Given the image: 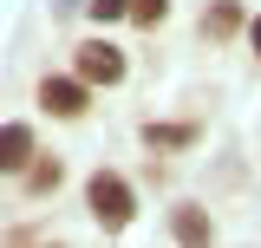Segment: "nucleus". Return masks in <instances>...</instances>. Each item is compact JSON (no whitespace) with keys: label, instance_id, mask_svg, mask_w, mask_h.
<instances>
[{"label":"nucleus","instance_id":"nucleus-7","mask_svg":"<svg viewBox=\"0 0 261 248\" xmlns=\"http://www.w3.org/2000/svg\"><path fill=\"white\" fill-rule=\"evenodd\" d=\"M170 229H176V242H209V235H216V222L202 216V209H190V203L170 216Z\"/></svg>","mask_w":261,"mask_h":248},{"label":"nucleus","instance_id":"nucleus-4","mask_svg":"<svg viewBox=\"0 0 261 248\" xmlns=\"http://www.w3.org/2000/svg\"><path fill=\"white\" fill-rule=\"evenodd\" d=\"M27 163H33V131H27V124H0V170L20 177Z\"/></svg>","mask_w":261,"mask_h":248},{"label":"nucleus","instance_id":"nucleus-10","mask_svg":"<svg viewBox=\"0 0 261 248\" xmlns=\"http://www.w3.org/2000/svg\"><path fill=\"white\" fill-rule=\"evenodd\" d=\"M130 13V0H92V20L98 27H105V20H124Z\"/></svg>","mask_w":261,"mask_h":248},{"label":"nucleus","instance_id":"nucleus-3","mask_svg":"<svg viewBox=\"0 0 261 248\" xmlns=\"http://www.w3.org/2000/svg\"><path fill=\"white\" fill-rule=\"evenodd\" d=\"M39 105H46L53 118H79V111H85V79H46V85H39Z\"/></svg>","mask_w":261,"mask_h":248},{"label":"nucleus","instance_id":"nucleus-9","mask_svg":"<svg viewBox=\"0 0 261 248\" xmlns=\"http://www.w3.org/2000/svg\"><path fill=\"white\" fill-rule=\"evenodd\" d=\"M163 13H170V0H130V20L137 27H157Z\"/></svg>","mask_w":261,"mask_h":248},{"label":"nucleus","instance_id":"nucleus-5","mask_svg":"<svg viewBox=\"0 0 261 248\" xmlns=\"http://www.w3.org/2000/svg\"><path fill=\"white\" fill-rule=\"evenodd\" d=\"M235 27H242V7L235 0H209L202 7V39H228Z\"/></svg>","mask_w":261,"mask_h":248},{"label":"nucleus","instance_id":"nucleus-11","mask_svg":"<svg viewBox=\"0 0 261 248\" xmlns=\"http://www.w3.org/2000/svg\"><path fill=\"white\" fill-rule=\"evenodd\" d=\"M248 46H255V59H261V20H248Z\"/></svg>","mask_w":261,"mask_h":248},{"label":"nucleus","instance_id":"nucleus-8","mask_svg":"<svg viewBox=\"0 0 261 248\" xmlns=\"http://www.w3.org/2000/svg\"><path fill=\"white\" fill-rule=\"evenodd\" d=\"M59 177H65V163H59V157H46V163H27V189H33V196L59 189Z\"/></svg>","mask_w":261,"mask_h":248},{"label":"nucleus","instance_id":"nucleus-6","mask_svg":"<svg viewBox=\"0 0 261 248\" xmlns=\"http://www.w3.org/2000/svg\"><path fill=\"white\" fill-rule=\"evenodd\" d=\"M144 144L150 151H183V144H196V124H144Z\"/></svg>","mask_w":261,"mask_h":248},{"label":"nucleus","instance_id":"nucleus-1","mask_svg":"<svg viewBox=\"0 0 261 248\" xmlns=\"http://www.w3.org/2000/svg\"><path fill=\"white\" fill-rule=\"evenodd\" d=\"M85 203H92L98 229H124V222H130V209H137L130 183H124V177H111V170H98L92 183H85Z\"/></svg>","mask_w":261,"mask_h":248},{"label":"nucleus","instance_id":"nucleus-2","mask_svg":"<svg viewBox=\"0 0 261 248\" xmlns=\"http://www.w3.org/2000/svg\"><path fill=\"white\" fill-rule=\"evenodd\" d=\"M72 65H79V79H85V85H118V79H124V53H118L111 39H85Z\"/></svg>","mask_w":261,"mask_h":248}]
</instances>
